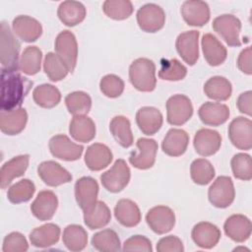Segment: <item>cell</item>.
<instances>
[{"mask_svg":"<svg viewBox=\"0 0 252 252\" xmlns=\"http://www.w3.org/2000/svg\"><path fill=\"white\" fill-rule=\"evenodd\" d=\"M33 83L19 71L1 69V110L19 108L30 93Z\"/></svg>","mask_w":252,"mask_h":252,"instance_id":"6da1fadb","label":"cell"},{"mask_svg":"<svg viewBox=\"0 0 252 252\" xmlns=\"http://www.w3.org/2000/svg\"><path fill=\"white\" fill-rule=\"evenodd\" d=\"M14 32L6 22H1L0 28V57L1 69L8 71H19L20 61L19 54L21 44Z\"/></svg>","mask_w":252,"mask_h":252,"instance_id":"7a4b0ae2","label":"cell"},{"mask_svg":"<svg viewBox=\"0 0 252 252\" xmlns=\"http://www.w3.org/2000/svg\"><path fill=\"white\" fill-rule=\"evenodd\" d=\"M129 80L139 92H153L157 86L156 65L148 58H138L129 67Z\"/></svg>","mask_w":252,"mask_h":252,"instance_id":"3957f363","label":"cell"},{"mask_svg":"<svg viewBox=\"0 0 252 252\" xmlns=\"http://www.w3.org/2000/svg\"><path fill=\"white\" fill-rule=\"evenodd\" d=\"M130 178L131 171L128 164L124 159L118 158L110 169L100 175V182L108 192L118 193L128 185Z\"/></svg>","mask_w":252,"mask_h":252,"instance_id":"277c9868","label":"cell"},{"mask_svg":"<svg viewBox=\"0 0 252 252\" xmlns=\"http://www.w3.org/2000/svg\"><path fill=\"white\" fill-rule=\"evenodd\" d=\"M193 115V105L185 94H173L166 101V120L170 125L185 124Z\"/></svg>","mask_w":252,"mask_h":252,"instance_id":"5b68a950","label":"cell"},{"mask_svg":"<svg viewBox=\"0 0 252 252\" xmlns=\"http://www.w3.org/2000/svg\"><path fill=\"white\" fill-rule=\"evenodd\" d=\"M213 30L225 41L228 46H240L241 41L239 33L241 31L240 20L231 15L223 14L214 19L212 24Z\"/></svg>","mask_w":252,"mask_h":252,"instance_id":"8992f818","label":"cell"},{"mask_svg":"<svg viewBox=\"0 0 252 252\" xmlns=\"http://www.w3.org/2000/svg\"><path fill=\"white\" fill-rule=\"evenodd\" d=\"M210 203L220 209L229 207L235 198V189L229 176H219L208 190Z\"/></svg>","mask_w":252,"mask_h":252,"instance_id":"52a82bcc","label":"cell"},{"mask_svg":"<svg viewBox=\"0 0 252 252\" xmlns=\"http://www.w3.org/2000/svg\"><path fill=\"white\" fill-rule=\"evenodd\" d=\"M54 48L56 54L66 65L68 71L73 73L78 58V43L75 34L68 30L61 32L56 36Z\"/></svg>","mask_w":252,"mask_h":252,"instance_id":"ba28073f","label":"cell"},{"mask_svg":"<svg viewBox=\"0 0 252 252\" xmlns=\"http://www.w3.org/2000/svg\"><path fill=\"white\" fill-rule=\"evenodd\" d=\"M137 23L143 32H157L164 26L165 13L160 6L155 3H148L138 10Z\"/></svg>","mask_w":252,"mask_h":252,"instance_id":"9c48e42d","label":"cell"},{"mask_svg":"<svg viewBox=\"0 0 252 252\" xmlns=\"http://www.w3.org/2000/svg\"><path fill=\"white\" fill-rule=\"evenodd\" d=\"M138 151L132 152L129 157V162L138 169H149L156 162L158 153V143L154 139L140 138L136 142Z\"/></svg>","mask_w":252,"mask_h":252,"instance_id":"30bf717a","label":"cell"},{"mask_svg":"<svg viewBox=\"0 0 252 252\" xmlns=\"http://www.w3.org/2000/svg\"><path fill=\"white\" fill-rule=\"evenodd\" d=\"M48 147L51 155L54 158L66 161H74L79 159L84 151V147L82 145L72 142L70 138L64 134L53 136L49 140Z\"/></svg>","mask_w":252,"mask_h":252,"instance_id":"8fae6325","label":"cell"},{"mask_svg":"<svg viewBox=\"0 0 252 252\" xmlns=\"http://www.w3.org/2000/svg\"><path fill=\"white\" fill-rule=\"evenodd\" d=\"M228 138L238 150L249 151L252 148V122L249 118L238 116L228 125Z\"/></svg>","mask_w":252,"mask_h":252,"instance_id":"7c38bea8","label":"cell"},{"mask_svg":"<svg viewBox=\"0 0 252 252\" xmlns=\"http://www.w3.org/2000/svg\"><path fill=\"white\" fill-rule=\"evenodd\" d=\"M146 221L155 233L164 234L175 225V214L167 206H156L148 211Z\"/></svg>","mask_w":252,"mask_h":252,"instance_id":"4fadbf2b","label":"cell"},{"mask_svg":"<svg viewBox=\"0 0 252 252\" xmlns=\"http://www.w3.org/2000/svg\"><path fill=\"white\" fill-rule=\"evenodd\" d=\"M98 183L91 176H83L75 183V198L83 212L91 209L97 201Z\"/></svg>","mask_w":252,"mask_h":252,"instance_id":"5bb4252c","label":"cell"},{"mask_svg":"<svg viewBox=\"0 0 252 252\" xmlns=\"http://www.w3.org/2000/svg\"><path fill=\"white\" fill-rule=\"evenodd\" d=\"M183 20L188 26L203 27L211 17L209 5L201 0H187L184 1L180 9Z\"/></svg>","mask_w":252,"mask_h":252,"instance_id":"9a60e30c","label":"cell"},{"mask_svg":"<svg viewBox=\"0 0 252 252\" xmlns=\"http://www.w3.org/2000/svg\"><path fill=\"white\" fill-rule=\"evenodd\" d=\"M199 36L198 31H188L180 33L175 41L179 56L190 66H193L199 58Z\"/></svg>","mask_w":252,"mask_h":252,"instance_id":"2e32d148","label":"cell"},{"mask_svg":"<svg viewBox=\"0 0 252 252\" xmlns=\"http://www.w3.org/2000/svg\"><path fill=\"white\" fill-rule=\"evenodd\" d=\"M37 174L44 184L50 187H56L72 180L71 173L54 160H45L39 163Z\"/></svg>","mask_w":252,"mask_h":252,"instance_id":"e0dca14e","label":"cell"},{"mask_svg":"<svg viewBox=\"0 0 252 252\" xmlns=\"http://www.w3.org/2000/svg\"><path fill=\"white\" fill-rule=\"evenodd\" d=\"M193 145L198 155L202 157H210L220 150L221 145V136L216 130L202 128L196 132Z\"/></svg>","mask_w":252,"mask_h":252,"instance_id":"ac0fdd59","label":"cell"},{"mask_svg":"<svg viewBox=\"0 0 252 252\" xmlns=\"http://www.w3.org/2000/svg\"><path fill=\"white\" fill-rule=\"evenodd\" d=\"M14 33L25 42H33L42 34L41 24L34 18L20 15L12 22Z\"/></svg>","mask_w":252,"mask_h":252,"instance_id":"d6986e66","label":"cell"},{"mask_svg":"<svg viewBox=\"0 0 252 252\" xmlns=\"http://www.w3.org/2000/svg\"><path fill=\"white\" fill-rule=\"evenodd\" d=\"M58 208V198L50 190L40 191L31 205L32 214L39 220H49Z\"/></svg>","mask_w":252,"mask_h":252,"instance_id":"ffe728a7","label":"cell"},{"mask_svg":"<svg viewBox=\"0 0 252 252\" xmlns=\"http://www.w3.org/2000/svg\"><path fill=\"white\" fill-rule=\"evenodd\" d=\"M223 230L226 236H228L231 240L242 243L246 241L251 235V220L244 215H232L228 217L224 221Z\"/></svg>","mask_w":252,"mask_h":252,"instance_id":"44dd1931","label":"cell"},{"mask_svg":"<svg viewBox=\"0 0 252 252\" xmlns=\"http://www.w3.org/2000/svg\"><path fill=\"white\" fill-rule=\"evenodd\" d=\"M191 236L194 243L200 248L211 249L218 244L221 233L220 228L214 223L200 221L192 228Z\"/></svg>","mask_w":252,"mask_h":252,"instance_id":"7402d4cb","label":"cell"},{"mask_svg":"<svg viewBox=\"0 0 252 252\" xmlns=\"http://www.w3.org/2000/svg\"><path fill=\"white\" fill-rule=\"evenodd\" d=\"M28 122V112L25 108L19 107L10 111H0V129L9 136L20 134Z\"/></svg>","mask_w":252,"mask_h":252,"instance_id":"603a6c76","label":"cell"},{"mask_svg":"<svg viewBox=\"0 0 252 252\" xmlns=\"http://www.w3.org/2000/svg\"><path fill=\"white\" fill-rule=\"evenodd\" d=\"M136 123L143 134L152 136L162 126L161 112L154 106H143L136 113Z\"/></svg>","mask_w":252,"mask_h":252,"instance_id":"cb8c5ba5","label":"cell"},{"mask_svg":"<svg viewBox=\"0 0 252 252\" xmlns=\"http://www.w3.org/2000/svg\"><path fill=\"white\" fill-rule=\"evenodd\" d=\"M113 159L111 150L104 144L94 143L88 147L85 154V163L92 171L105 168Z\"/></svg>","mask_w":252,"mask_h":252,"instance_id":"d4e9b609","label":"cell"},{"mask_svg":"<svg viewBox=\"0 0 252 252\" xmlns=\"http://www.w3.org/2000/svg\"><path fill=\"white\" fill-rule=\"evenodd\" d=\"M30 156L20 155L6 161L0 170V186L6 189L11 182L20 176H23L29 166Z\"/></svg>","mask_w":252,"mask_h":252,"instance_id":"484cf974","label":"cell"},{"mask_svg":"<svg viewBox=\"0 0 252 252\" xmlns=\"http://www.w3.org/2000/svg\"><path fill=\"white\" fill-rule=\"evenodd\" d=\"M229 114L228 106L220 102L207 101L198 110L201 121L208 126H220L223 124L227 121Z\"/></svg>","mask_w":252,"mask_h":252,"instance_id":"4316f807","label":"cell"},{"mask_svg":"<svg viewBox=\"0 0 252 252\" xmlns=\"http://www.w3.org/2000/svg\"><path fill=\"white\" fill-rule=\"evenodd\" d=\"M204 58L211 66L222 64L226 57L227 51L224 45L212 33H205L201 39Z\"/></svg>","mask_w":252,"mask_h":252,"instance_id":"83f0119b","label":"cell"},{"mask_svg":"<svg viewBox=\"0 0 252 252\" xmlns=\"http://www.w3.org/2000/svg\"><path fill=\"white\" fill-rule=\"evenodd\" d=\"M189 135L182 129L171 128L166 133L161 143L163 153L169 157L182 156L188 147Z\"/></svg>","mask_w":252,"mask_h":252,"instance_id":"f1b7e54d","label":"cell"},{"mask_svg":"<svg viewBox=\"0 0 252 252\" xmlns=\"http://www.w3.org/2000/svg\"><path fill=\"white\" fill-rule=\"evenodd\" d=\"M60 233L61 229L59 225L47 222L32 230L30 233V241L34 247L47 248L58 242Z\"/></svg>","mask_w":252,"mask_h":252,"instance_id":"f546056e","label":"cell"},{"mask_svg":"<svg viewBox=\"0 0 252 252\" xmlns=\"http://www.w3.org/2000/svg\"><path fill=\"white\" fill-rule=\"evenodd\" d=\"M117 221L126 227H133L141 221V212L138 205L130 199H120L114 207Z\"/></svg>","mask_w":252,"mask_h":252,"instance_id":"4dcf8cb0","label":"cell"},{"mask_svg":"<svg viewBox=\"0 0 252 252\" xmlns=\"http://www.w3.org/2000/svg\"><path fill=\"white\" fill-rule=\"evenodd\" d=\"M57 16L65 26L75 27L85 20L87 10L83 3L68 0L60 3L57 9Z\"/></svg>","mask_w":252,"mask_h":252,"instance_id":"1f68e13d","label":"cell"},{"mask_svg":"<svg viewBox=\"0 0 252 252\" xmlns=\"http://www.w3.org/2000/svg\"><path fill=\"white\" fill-rule=\"evenodd\" d=\"M69 132L75 141L88 143L95 137V124L87 115H76L70 122Z\"/></svg>","mask_w":252,"mask_h":252,"instance_id":"d6a6232c","label":"cell"},{"mask_svg":"<svg viewBox=\"0 0 252 252\" xmlns=\"http://www.w3.org/2000/svg\"><path fill=\"white\" fill-rule=\"evenodd\" d=\"M110 220V210L102 201L97 200L91 209L84 212V222L90 229L101 228L107 225Z\"/></svg>","mask_w":252,"mask_h":252,"instance_id":"836d02e7","label":"cell"},{"mask_svg":"<svg viewBox=\"0 0 252 252\" xmlns=\"http://www.w3.org/2000/svg\"><path fill=\"white\" fill-rule=\"evenodd\" d=\"M109 130L115 141L123 148H129L134 143L129 119L123 115L114 116L109 123Z\"/></svg>","mask_w":252,"mask_h":252,"instance_id":"e575fe53","label":"cell"},{"mask_svg":"<svg viewBox=\"0 0 252 252\" xmlns=\"http://www.w3.org/2000/svg\"><path fill=\"white\" fill-rule=\"evenodd\" d=\"M205 94L214 100H227L232 93L230 82L221 76H214L210 78L204 85Z\"/></svg>","mask_w":252,"mask_h":252,"instance_id":"d590c367","label":"cell"},{"mask_svg":"<svg viewBox=\"0 0 252 252\" xmlns=\"http://www.w3.org/2000/svg\"><path fill=\"white\" fill-rule=\"evenodd\" d=\"M63 244L70 251H82L88 244V233L79 224H69L63 230Z\"/></svg>","mask_w":252,"mask_h":252,"instance_id":"8d00e7d4","label":"cell"},{"mask_svg":"<svg viewBox=\"0 0 252 252\" xmlns=\"http://www.w3.org/2000/svg\"><path fill=\"white\" fill-rule=\"evenodd\" d=\"M33 101L40 107L52 108L61 100L60 91L53 85L42 84L34 88L32 92Z\"/></svg>","mask_w":252,"mask_h":252,"instance_id":"74e56055","label":"cell"},{"mask_svg":"<svg viewBox=\"0 0 252 252\" xmlns=\"http://www.w3.org/2000/svg\"><path fill=\"white\" fill-rule=\"evenodd\" d=\"M91 242L94 249L101 252H113L119 251L121 249V243L118 234L116 231L110 228H106L94 233Z\"/></svg>","mask_w":252,"mask_h":252,"instance_id":"f35d334b","label":"cell"},{"mask_svg":"<svg viewBox=\"0 0 252 252\" xmlns=\"http://www.w3.org/2000/svg\"><path fill=\"white\" fill-rule=\"evenodd\" d=\"M42 52L37 46H28L25 48L20 59V70L29 76L37 74L41 67Z\"/></svg>","mask_w":252,"mask_h":252,"instance_id":"ab89813d","label":"cell"},{"mask_svg":"<svg viewBox=\"0 0 252 252\" xmlns=\"http://www.w3.org/2000/svg\"><path fill=\"white\" fill-rule=\"evenodd\" d=\"M65 104L70 114L74 116L87 115L92 107V98L89 94L77 91L65 96Z\"/></svg>","mask_w":252,"mask_h":252,"instance_id":"60d3db41","label":"cell"},{"mask_svg":"<svg viewBox=\"0 0 252 252\" xmlns=\"http://www.w3.org/2000/svg\"><path fill=\"white\" fill-rule=\"evenodd\" d=\"M215 174V168L208 159L197 158L192 161L190 166V175L194 183L198 185H207L213 180Z\"/></svg>","mask_w":252,"mask_h":252,"instance_id":"b9f144b4","label":"cell"},{"mask_svg":"<svg viewBox=\"0 0 252 252\" xmlns=\"http://www.w3.org/2000/svg\"><path fill=\"white\" fill-rule=\"evenodd\" d=\"M34 192V183L28 178H24L9 188L7 198L12 204H21L30 201Z\"/></svg>","mask_w":252,"mask_h":252,"instance_id":"7bdbcfd3","label":"cell"},{"mask_svg":"<svg viewBox=\"0 0 252 252\" xmlns=\"http://www.w3.org/2000/svg\"><path fill=\"white\" fill-rule=\"evenodd\" d=\"M133 5L129 0H106L102 4L103 13L110 19L122 21L133 13Z\"/></svg>","mask_w":252,"mask_h":252,"instance_id":"ee69618b","label":"cell"},{"mask_svg":"<svg viewBox=\"0 0 252 252\" xmlns=\"http://www.w3.org/2000/svg\"><path fill=\"white\" fill-rule=\"evenodd\" d=\"M43 71L52 82H59L66 78L69 71L63 61L53 52H48L43 61Z\"/></svg>","mask_w":252,"mask_h":252,"instance_id":"f6af8a7d","label":"cell"},{"mask_svg":"<svg viewBox=\"0 0 252 252\" xmlns=\"http://www.w3.org/2000/svg\"><path fill=\"white\" fill-rule=\"evenodd\" d=\"M187 75V68L177 59H162L160 61V69L158 77L164 81H180Z\"/></svg>","mask_w":252,"mask_h":252,"instance_id":"bcb514c9","label":"cell"},{"mask_svg":"<svg viewBox=\"0 0 252 252\" xmlns=\"http://www.w3.org/2000/svg\"><path fill=\"white\" fill-rule=\"evenodd\" d=\"M231 170L235 178L249 181L252 178V162L248 154L239 153L233 156L230 161Z\"/></svg>","mask_w":252,"mask_h":252,"instance_id":"7dc6e473","label":"cell"},{"mask_svg":"<svg viewBox=\"0 0 252 252\" xmlns=\"http://www.w3.org/2000/svg\"><path fill=\"white\" fill-rule=\"evenodd\" d=\"M99 89L105 96L116 98L120 96L124 91V82L120 77L114 74H108L101 78Z\"/></svg>","mask_w":252,"mask_h":252,"instance_id":"c3c4849f","label":"cell"},{"mask_svg":"<svg viewBox=\"0 0 252 252\" xmlns=\"http://www.w3.org/2000/svg\"><path fill=\"white\" fill-rule=\"evenodd\" d=\"M28 249L29 243L21 232H11L7 234L3 240V252H25Z\"/></svg>","mask_w":252,"mask_h":252,"instance_id":"681fc988","label":"cell"},{"mask_svg":"<svg viewBox=\"0 0 252 252\" xmlns=\"http://www.w3.org/2000/svg\"><path fill=\"white\" fill-rule=\"evenodd\" d=\"M124 251H142L152 252L153 246L149 238L144 235H133L125 240L123 244Z\"/></svg>","mask_w":252,"mask_h":252,"instance_id":"f907efd6","label":"cell"},{"mask_svg":"<svg viewBox=\"0 0 252 252\" xmlns=\"http://www.w3.org/2000/svg\"><path fill=\"white\" fill-rule=\"evenodd\" d=\"M158 252H183L184 246L180 238L175 235H168L158 240L157 244Z\"/></svg>","mask_w":252,"mask_h":252,"instance_id":"816d5d0a","label":"cell"},{"mask_svg":"<svg viewBox=\"0 0 252 252\" xmlns=\"http://www.w3.org/2000/svg\"><path fill=\"white\" fill-rule=\"evenodd\" d=\"M237 67L238 69L246 74L251 75L252 74V68H251V47L244 48L238 55L237 58Z\"/></svg>","mask_w":252,"mask_h":252,"instance_id":"f5cc1de1","label":"cell"},{"mask_svg":"<svg viewBox=\"0 0 252 252\" xmlns=\"http://www.w3.org/2000/svg\"><path fill=\"white\" fill-rule=\"evenodd\" d=\"M251 103H252V92L251 91H247V92L240 94L237 98V101H236L238 110L241 113L246 114L248 116H251V114H252Z\"/></svg>","mask_w":252,"mask_h":252,"instance_id":"db71d44e","label":"cell"}]
</instances>
